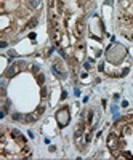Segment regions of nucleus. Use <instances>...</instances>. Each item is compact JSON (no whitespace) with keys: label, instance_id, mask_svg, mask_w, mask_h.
Here are the masks:
<instances>
[{"label":"nucleus","instance_id":"obj_1","mask_svg":"<svg viewBox=\"0 0 133 160\" xmlns=\"http://www.w3.org/2000/svg\"><path fill=\"white\" fill-rule=\"evenodd\" d=\"M10 133H11V138H15V140H16L21 146H26V138H24L23 135H21L18 130H11Z\"/></svg>","mask_w":133,"mask_h":160},{"label":"nucleus","instance_id":"obj_2","mask_svg":"<svg viewBox=\"0 0 133 160\" xmlns=\"http://www.w3.org/2000/svg\"><path fill=\"white\" fill-rule=\"evenodd\" d=\"M18 71H19V69H18L16 64H15V66H11L8 71L5 72V77H13V75H16V74H18Z\"/></svg>","mask_w":133,"mask_h":160},{"label":"nucleus","instance_id":"obj_3","mask_svg":"<svg viewBox=\"0 0 133 160\" xmlns=\"http://www.w3.org/2000/svg\"><path fill=\"white\" fill-rule=\"evenodd\" d=\"M37 24H39V19L34 16V18H31V19L26 23V27H29V29H34V27H36Z\"/></svg>","mask_w":133,"mask_h":160},{"label":"nucleus","instance_id":"obj_4","mask_svg":"<svg viewBox=\"0 0 133 160\" xmlns=\"http://www.w3.org/2000/svg\"><path fill=\"white\" fill-rule=\"evenodd\" d=\"M29 8H32V10H37V8H40V0H29Z\"/></svg>","mask_w":133,"mask_h":160},{"label":"nucleus","instance_id":"obj_5","mask_svg":"<svg viewBox=\"0 0 133 160\" xmlns=\"http://www.w3.org/2000/svg\"><path fill=\"white\" fill-rule=\"evenodd\" d=\"M44 110H45V107H44V106H40V107H39V109H37V112H36V114H37V115H39V117H40V115H42V114H44Z\"/></svg>","mask_w":133,"mask_h":160},{"label":"nucleus","instance_id":"obj_6","mask_svg":"<svg viewBox=\"0 0 133 160\" xmlns=\"http://www.w3.org/2000/svg\"><path fill=\"white\" fill-rule=\"evenodd\" d=\"M37 80H39V83H40V85H44V82H45V79H44V75H37Z\"/></svg>","mask_w":133,"mask_h":160},{"label":"nucleus","instance_id":"obj_7","mask_svg":"<svg viewBox=\"0 0 133 160\" xmlns=\"http://www.w3.org/2000/svg\"><path fill=\"white\" fill-rule=\"evenodd\" d=\"M42 98H45V96H47V88H42Z\"/></svg>","mask_w":133,"mask_h":160}]
</instances>
